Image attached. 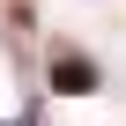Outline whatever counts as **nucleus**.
Wrapping results in <instances>:
<instances>
[{
  "label": "nucleus",
  "mask_w": 126,
  "mask_h": 126,
  "mask_svg": "<svg viewBox=\"0 0 126 126\" xmlns=\"http://www.w3.org/2000/svg\"><path fill=\"white\" fill-rule=\"evenodd\" d=\"M52 89H59V96H89V89H96V67H89L82 52H59V59H52Z\"/></svg>",
  "instance_id": "nucleus-1"
}]
</instances>
